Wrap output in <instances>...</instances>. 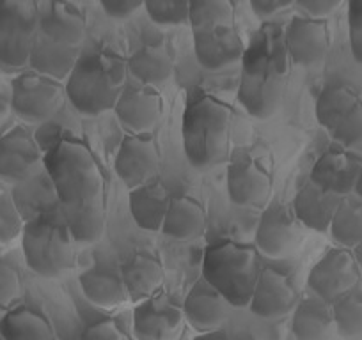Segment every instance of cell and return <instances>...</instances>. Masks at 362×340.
Listing matches in <instances>:
<instances>
[{
  "label": "cell",
  "mask_w": 362,
  "mask_h": 340,
  "mask_svg": "<svg viewBox=\"0 0 362 340\" xmlns=\"http://www.w3.org/2000/svg\"><path fill=\"white\" fill-rule=\"evenodd\" d=\"M43 165L75 245L98 241L105 231V179L90 149L82 140L62 138L43 156Z\"/></svg>",
  "instance_id": "1"
},
{
  "label": "cell",
  "mask_w": 362,
  "mask_h": 340,
  "mask_svg": "<svg viewBox=\"0 0 362 340\" xmlns=\"http://www.w3.org/2000/svg\"><path fill=\"white\" fill-rule=\"evenodd\" d=\"M86 16L69 2L40 6V30L30 54L29 68L57 82L68 80L82 55Z\"/></svg>",
  "instance_id": "2"
},
{
  "label": "cell",
  "mask_w": 362,
  "mask_h": 340,
  "mask_svg": "<svg viewBox=\"0 0 362 340\" xmlns=\"http://www.w3.org/2000/svg\"><path fill=\"white\" fill-rule=\"evenodd\" d=\"M288 66L272 32H261L242 59L238 102L254 119H270L283 102Z\"/></svg>",
  "instance_id": "3"
},
{
  "label": "cell",
  "mask_w": 362,
  "mask_h": 340,
  "mask_svg": "<svg viewBox=\"0 0 362 340\" xmlns=\"http://www.w3.org/2000/svg\"><path fill=\"white\" fill-rule=\"evenodd\" d=\"M127 61L107 48L82 51L66 80V98L76 112L96 117L114 110L127 85Z\"/></svg>",
  "instance_id": "4"
},
{
  "label": "cell",
  "mask_w": 362,
  "mask_h": 340,
  "mask_svg": "<svg viewBox=\"0 0 362 340\" xmlns=\"http://www.w3.org/2000/svg\"><path fill=\"white\" fill-rule=\"evenodd\" d=\"M231 116V107L211 95L190 99L181 121V140L194 169H211L229 158Z\"/></svg>",
  "instance_id": "5"
},
{
  "label": "cell",
  "mask_w": 362,
  "mask_h": 340,
  "mask_svg": "<svg viewBox=\"0 0 362 340\" xmlns=\"http://www.w3.org/2000/svg\"><path fill=\"white\" fill-rule=\"evenodd\" d=\"M261 273L256 246L235 239H218L203 253V279L231 307H249Z\"/></svg>",
  "instance_id": "6"
},
{
  "label": "cell",
  "mask_w": 362,
  "mask_h": 340,
  "mask_svg": "<svg viewBox=\"0 0 362 340\" xmlns=\"http://www.w3.org/2000/svg\"><path fill=\"white\" fill-rule=\"evenodd\" d=\"M22 250L29 269L43 279H59L75 266V241L59 211H45L27 221Z\"/></svg>",
  "instance_id": "7"
},
{
  "label": "cell",
  "mask_w": 362,
  "mask_h": 340,
  "mask_svg": "<svg viewBox=\"0 0 362 340\" xmlns=\"http://www.w3.org/2000/svg\"><path fill=\"white\" fill-rule=\"evenodd\" d=\"M40 30V4L33 0H0V69L29 66Z\"/></svg>",
  "instance_id": "8"
},
{
  "label": "cell",
  "mask_w": 362,
  "mask_h": 340,
  "mask_svg": "<svg viewBox=\"0 0 362 340\" xmlns=\"http://www.w3.org/2000/svg\"><path fill=\"white\" fill-rule=\"evenodd\" d=\"M66 87L37 73H20L11 82V110L15 117L27 124L47 123L64 105Z\"/></svg>",
  "instance_id": "9"
},
{
  "label": "cell",
  "mask_w": 362,
  "mask_h": 340,
  "mask_svg": "<svg viewBox=\"0 0 362 340\" xmlns=\"http://www.w3.org/2000/svg\"><path fill=\"white\" fill-rule=\"evenodd\" d=\"M304 231L290 206L270 202L257 221L254 246L268 259H288L300 250Z\"/></svg>",
  "instance_id": "10"
},
{
  "label": "cell",
  "mask_w": 362,
  "mask_h": 340,
  "mask_svg": "<svg viewBox=\"0 0 362 340\" xmlns=\"http://www.w3.org/2000/svg\"><path fill=\"white\" fill-rule=\"evenodd\" d=\"M361 280V268L354 257V252L346 248L329 250L313 266L308 275V287L313 296L332 305L344 294L357 289Z\"/></svg>",
  "instance_id": "11"
},
{
  "label": "cell",
  "mask_w": 362,
  "mask_h": 340,
  "mask_svg": "<svg viewBox=\"0 0 362 340\" xmlns=\"http://www.w3.org/2000/svg\"><path fill=\"white\" fill-rule=\"evenodd\" d=\"M226 185L235 206L257 207L267 204L274 181L259 159L247 151H236L229 159Z\"/></svg>",
  "instance_id": "12"
},
{
  "label": "cell",
  "mask_w": 362,
  "mask_h": 340,
  "mask_svg": "<svg viewBox=\"0 0 362 340\" xmlns=\"http://www.w3.org/2000/svg\"><path fill=\"white\" fill-rule=\"evenodd\" d=\"M297 286L286 269L274 265L261 266L249 310L259 319H279L295 310Z\"/></svg>",
  "instance_id": "13"
},
{
  "label": "cell",
  "mask_w": 362,
  "mask_h": 340,
  "mask_svg": "<svg viewBox=\"0 0 362 340\" xmlns=\"http://www.w3.org/2000/svg\"><path fill=\"white\" fill-rule=\"evenodd\" d=\"M183 310L165 293L135 305L132 329L137 340H177L183 333Z\"/></svg>",
  "instance_id": "14"
},
{
  "label": "cell",
  "mask_w": 362,
  "mask_h": 340,
  "mask_svg": "<svg viewBox=\"0 0 362 340\" xmlns=\"http://www.w3.org/2000/svg\"><path fill=\"white\" fill-rule=\"evenodd\" d=\"M43 151L27 126H13L0 137V179L23 183L37 174Z\"/></svg>",
  "instance_id": "15"
},
{
  "label": "cell",
  "mask_w": 362,
  "mask_h": 340,
  "mask_svg": "<svg viewBox=\"0 0 362 340\" xmlns=\"http://www.w3.org/2000/svg\"><path fill=\"white\" fill-rule=\"evenodd\" d=\"M158 166L160 151L151 133L128 135L121 140L114 159V170L128 188H139L156 179Z\"/></svg>",
  "instance_id": "16"
},
{
  "label": "cell",
  "mask_w": 362,
  "mask_h": 340,
  "mask_svg": "<svg viewBox=\"0 0 362 340\" xmlns=\"http://www.w3.org/2000/svg\"><path fill=\"white\" fill-rule=\"evenodd\" d=\"M284 48L291 62L313 68L325 61L330 50V30L325 20H313L297 15L288 23Z\"/></svg>",
  "instance_id": "17"
},
{
  "label": "cell",
  "mask_w": 362,
  "mask_h": 340,
  "mask_svg": "<svg viewBox=\"0 0 362 340\" xmlns=\"http://www.w3.org/2000/svg\"><path fill=\"white\" fill-rule=\"evenodd\" d=\"M362 174V156L348 149H330L323 152L311 169L309 181L337 197L355 193Z\"/></svg>",
  "instance_id": "18"
},
{
  "label": "cell",
  "mask_w": 362,
  "mask_h": 340,
  "mask_svg": "<svg viewBox=\"0 0 362 340\" xmlns=\"http://www.w3.org/2000/svg\"><path fill=\"white\" fill-rule=\"evenodd\" d=\"M114 112L121 126L130 131V135H146L162 119V96L153 87L127 82Z\"/></svg>",
  "instance_id": "19"
},
{
  "label": "cell",
  "mask_w": 362,
  "mask_h": 340,
  "mask_svg": "<svg viewBox=\"0 0 362 340\" xmlns=\"http://www.w3.org/2000/svg\"><path fill=\"white\" fill-rule=\"evenodd\" d=\"M192 36L197 62L208 71H222L231 68L242 62L245 55V44L235 25L196 30Z\"/></svg>",
  "instance_id": "20"
},
{
  "label": "cell",
  "mask_w": 362,
  "mask_h": 340,
  "mask_svg": "<svg viewBox=\"0 0 362 340\" xmlns=\"http://www.w3.org/2000/svg\"><path fill=\"white\" fill-rule=\"evenodd\" d=\"M181 310L187 324L201 335L222 329L228 319V301L201 277L187 293Z\"/></svg>",
  "instance_id": "21"
},
{
  "label": "cell",
  "mask_w": 362,
  "mask_h": 340,
  "mask_svg": "<svg viewBox=\"0 0 362 340\" xmlns=\"http://www.w3.org/2000/svg\"><path fill=\"white\" fill-rule=\"evenodd\" d=\"M128 300L141 303L160 293L165 280V269L162 261L151 250H135L121 265Z\"/></svg>",
  "instance_id": "22"
},
{
  "label": "cell",
  "mask_w": 362,
  "mask_h": 340,
  "mask_svg": "<svg viewBox=\"0 0 362 340\" xmlns=\"http://www.w3.org/2000/svg\"><path fill=\"white\" fill-rule=\"evenodd\" d=\"M78 282L87 301L100 308H116L128 301L121 266L114 262H96L80 273Z\"/></svg>",
  "instance_id": "23"
},
{
  "label": "cell",
  "mask_w": 362,
  "mask_h": 340,
  "mask_svg": "<svg viewBox=\"0 0 362 340\" xmlns=\"http://www.w3.org/2000/svg\"><path fill=\"white\" fill-rule=\"evenodd\" d=\"M343 197H337L334 193L325 192L315 183L309 181L302 186L293 199V213L298 218L304 229L315 232H327L334 220V214L337 213Z\"/></svg>",
  "instance_id": "24"
},
{
  "label": "cell",
  "mask_w": 362,
  "mask_h": 340,
  "mask_svg": "<svg viewBox=\"0 0 362 340\" xmlns=\"http://www.w3.org/2000/svg\"><path fill=\"white\" fill-rule=\"evenodd\" d=\"M132 78L146 87H158L173 76L174 59L163 43H144L127 61Z\"/></svg>",
  "instance_id": "25"
},
{
  "label": "cell",
  "mask_w": 362,
  "mask_h": 340,
  "mask_svg": "<svg viewBox=\"0 0 362 340\" xmlns=\"http://www.w3.org/2000/svg\"><path fill=\"white\" fill-rule=\"evenodd\" d=\"M170 193L158 181L146 183L139 188L130 190V213L135 224L148 232L162 231L163 220L170 206Z\"/></svg>",
  "instance_id": "26"
},
{
  "label": "cell",
  "mask_w": 362,
  "mask_h": 340,
  "mask_svg": "<svg viewBox=\"0 0 362 340\" xmlns=\"http://www.w3.org/2000/svg\"><path fill=\"white\" fill-rule=\"evenodd\" d=\"M291 332L297 340H330L336 332L332 305L316 296L300 300L291 317Z\"/></svg>",
  "instance_id": "27"
},
{
  "label": "cell",
  "mask_w": 362,
  "mask_h": 340,
  "mask_svg": "<svg viewBox=\"0 0 362 340\" xmlns=\"http://www.w3.org/2000/svg\"><path fill=\"white\" fill-rule=\"evenodd\" d=\"M4 340H59L47 315L29 305H16L0 317Z\"/></svg>",
  "instance_id": "28"
},
{
  "label": "cell",
  "mask_w": 362,
  "mask_h": 340,
  "mask_svg": "<svg viewBox=\"0 0 362 340\" xmlns=\"http://www.w3.org/2000/svg\"><path fill=\"white\" fill-rule=\"evenodd\" d=\"M204 227L206 211L203 204L192 195H176L170 199L169 211L160 232H163L167 238L187 241L203 234Z\"/></svg>",
  "instance_id": "29"
},
{
  "label": "cell",
  "mask_w": 362,
  "mask_h": 340,
  "mask_svg": "<svg viewBox=\"0 0 362 340\" xmlns=\"http://www.w3.org/2000/svg\"><path fill=\"white\" fill-rule=\"evenodd\" d=\"M361 102V95L346 83H329L316 99V121L330 133L336 124Z\"/></svg>",
  "instance_id": "30"
},
{
  "label": "cell",
  "mask_w": 362,
  "mask_h": 340,
  "mask_svg": "<svg viewBox=\"0 0 362 340\" xmlns=\"http://www.w3.org/2000/svg\"><path fill=\"white\" fill-rule=\"evenodd\" d=\"M341 248L354 250L362 241V199L355 193L343 197L329 229Z\"/></svg>",
  "instance_id": "31"
},
{
  "label": "cell",
  "mask_w": 362,
  "mask_h": 340,
  "mask_svg": "<svg viewBox=\"0 0 362 340\" xmlns=\"http://www.w3.org/2000/svg\"><path fill=\"white\" fill-rule=\"evenodd\" d=\"M336 333L344 340H362V291L354 289L332 303Z\"/></svg>",
  "instance_id": "32"
},
{
  "label": "cell",
  "mask_w": 362,
  "mask_h": 340,
  "mask_svg": "<svg viewBox=\"0 0 362 340\" xmlns=\"http://www.w3.org/2000/svg\"><path fill=\"white\" fill-rule=\"evenodd\" d=\"M235 25V4L229 0H196L190 2V27L196 30Z\"/></svg>",
  "instance_id": "33"
},
{
  "label": "cell",
  "mask_w": 362,
  "mask_h": 340,
  "mask_svg": "<svg viewBox=\"0 0 362 340\" xmlns=\"http://www.w3.org/2000/svg\"><path fill=\"white\" fill-rule=\"evenodd\" d=\"M144 9L156 25H190V2L185 0H149L144 2Z\"/></svg>",
  "instance_id": "34"
},
{
  "label": "cell",
  "mask_w": 362,
  "mask_h": 340,
  "mask_svg": "<svg viewBox=\"0 0 362 340\" xmlns=\"http://www.w3.org/2000/svg\"><path fill=\"white\" fill-rule=\"evenodd\" d=\"M23 221L15 199L9 193H0V246H8L22 238Z\"/></svg>",
  "instance_id": "35"
},
{
  "label": "cell",
  "mask_w": 362,
  "mask_h": 340,
  "mask_svg": "<svg viewBox=\"0 0 362 340\" xmlns=\"http://www.w3.org/2000/svg\"><path fill=\"white\" fill-rule=\"evenodd\" d=\"M330 137L334 138V142H337V145L348 151H354V149L362 147V102L355 107L351 112H348L339 123L336 124L332 131H330Z\"/></svg>",
  "instance_id": "36"
},
{
  "label": "cell",
  "mask_w": 362,
  "mask_h": 340,
  "mask_svg": "<svg viewBox=\"0 0 362 340\" xmlns=\"http://www.w3.org/2000/svg\"><path fill=\"white\" fill-rule=\"evenodd\" d=\"M22 296V275L11 261L0 255V312L6 314L16 307Z\"/></svg>",
  "instance_id": "37"
},
{
  "label": "cell",
  "mask_w": 362,
  "mask_h": 340,
  "mask_svg": "<svg viewBox=\"0 0 362 340\" xmlns=\"http://www.w3.org/2000/svg\"><path fill=\"white\" fill-rule=\"evenodd\" d=\"M80 340H128L127 333L121 324L114 319H100V321L87 324L78 333Z\"/></svg>",
  "instance_id": "38"
},
{
  "label": "cell",
  "mask_w": 362,
  "mask_h": 340,
  "mask_svg": "<svg viewBox=\"0 0 362 340\" xmlns=\"http://www.w3.org/2000/svg\"><path fill=\"white\" fill-rule=\"evenodd\" d=\"M348 37L351 55L362 64V0H351L348 4Z\"/></svg>",
  "instance_id": "39"
},
{
  "label": "cell",
  "mask_w": 362,
  "mask_h": 340,
  "mask_svg": "<svg viewBox=\"0 0 362 340\" xmlns=\"http://www.w3.org/2000/svg\"><path fill=\"white\" fill-rule=\"evenodd\" d=\"M343 6L341 0H295L293 8L302 16L313 20H325Z\"/></svg>",
  "instance_id": "40"
},
{
  "label": "cell",
  "mask_w": 362,
  "mask_h": 340,
  "mask_svg": "<svg viewBox=\"0 0 362 340\" xmlns=\"http://www.w3.org/2000/svg\"><path fill=\"white\" fill-rule=\"evenodd\" d=\"M100 8L109 18L127 20L134 16L139 9L144 8V2H139V0H103V2H100Z\"/></svg>",
  "instance_id": "41"
},
{
  "label": "cell",
  "mask_w": 362,
  "mask_h": 340,
  "mask_svg": "<svg viewBox=\"0 0 362 340\" xmlns=\"http://www.w3.org/2000/svg\"><path fill=\"white\" fill-rule=\"evenodd\" d=\"M249 6L257 18L264 20L284 9L293 8V0H250Z\"/></svg>",
  "instance_id": "42"
},
{
  "label": "cell",
  "mask_w": 362,
  "mask_h": 340,
  "mask_svg": "<svg viewBox=\"0 0 362 340\" xmlns=\"http://www.w3.org/2000/svg\"><path fill=\"white\" fill-rule=\"evenodd\" d=\"M13 117H15V114H13L11 110V103H9V99H4L0 96V137H2L6 131L11 130Z\"/></svg>",
  "instance_id": "43"
},
{
  "label": "cell",
  "mask_w": 362,
  "mask_h": 340,
  "mask_svg": "<svg viewBox=\"0 0 362 340\" xmlns=\"http://www.w3.org/2000/svg\"><path fill=\"white\" fill-rule=\"evenodd\" d=\"M194 340H231L228 332L224 329H217V332H210V333H201L197 335Z\"/></svg>",
  "instance_id": "44"
},
{
  "label": "cell",
  "mask_w": 362,
  "mask_h": 340,
  "mask_svg": "<svg viewBox=\"0 0 362 340\" xmlns=\"http://www.w3.org/2000/svg\"><path fill=\"white\" fill-rule=\"evenodd\" d=\"M351 252H354V257H355V261H357L358 268H361V272H362V241L358 243V245L355 246V248L351 250Z\"/></svg>",
  "instance_id": "45"
},
{
  "label": "cell",
  "mask_w": 362,
  "mask_h": 340,
  "mask_svg": "<svg viewBox=\"0 0 362 340\" xmlns=\"http://www.w3.org/2000/svg\"><path fill=\"white\" fill-rule=\"evenodd\" d=\"M355 195H357V197H361V199H362V174H361V179H358V185H357V188H355Z\"/></svg>",
  "instance_id": "46"
},
{
  "label": "cell",
  "mask_w": 362,
  "mask_h": 340,
  "mask_svg": "<svg viewBox=\"0 0 362 340\" xmlns=\"http://www.w3.org/2000/svg\"><path fill=\"white\" fill-rule=\"evenodd\" d=\"M68 340H80V336L75 335V336H71V339H68Z\"/></svg>",
  "instance_id": "47"
},
{
  "label": "cell",
  "mask_w": 362,
  "mask_h": 340,
  "mask_svg": "<svg viewBox=\"0 0 362 340\" xmlns=\"http://www.w3.org/2000/svg\"><path fill=\"white\" fill-rule=\"evenodd\" d=\"M0 340H4V336H2V335H0Z\"/></svg>",
  "instance_id": "48"
}]
</instances>
